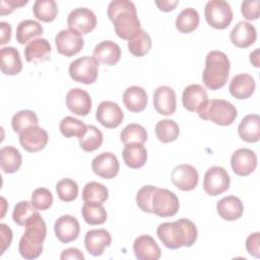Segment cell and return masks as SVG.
Listing matches in <instances>:
<instances>
[{"label":"cell","instance_id":"obj_1","mask_svg":"<svg viewBox=\"0 0 260 260\" xmlns=\"http://www.w3.org/2000/svg\"><path fill=\"white\" fill-rule=\"evenodd\" d=\"M107 14L114 24L115 32L123 40L129 41L141 29L136 7L132 1H111L108 6Z\"/></svg>","mask_w":260,"mask_h":260},{"label":"cell","instance_id":"obj_2","mask_svg":"<svg viewBox=\"0 0 260 260\" xmlns=\"http://www.w3.org/2000/svg\"><path fill=\"white\" fill-rule=\"evenodd\" d=\"M156 235L165 247L176 250L195 244L198 232L193 221L180 218L174 222L160 223L156 230Z\"/></svg>","mask_w":260,"mask_h":260},{"label":"cell","instance_id":"obj_3","mask_svg":"<svg viewBox=\"0 0 260 260\" xmlns=\"http://www.w3.org/2000/svg\"><path fill=\"white\" fill-rule=\"evenodd\" d=\"M25 231L18 244L19 254L27 260L38 258L43 252V242L47 236V225L37 212L24 224Z\"/></svg>","mask_w":260,"mask_h":260},{"label":"cell","instance_id":"obj_4","mask_svg":"<svg viewBox=\"0 0 260 260\" xmlns=\"http://www.w3.org/2000/svg\"><path fill=\"white\" fill-rule=\"evenodd\" d=\"M231 63L228 56L220 51H210L205 59L202 80L209 89L221 88L228 81Z\"/></svg>","mask_w":260,"mask_h":260},{"label":"cell","instance_id":"obj_5","mask_svg":"<svg viewBox=\"0 0 260 260\" xmlns=\"http://www.w3.org/2000/svg\"><path fill=\"white\" fill-rule=\"evenodd\" d=\"M197 113L201 119L211 121L220 126L233 124L238 116L236 107L232 103L221 99L207 100Z\"/></svg>","mask_w":260,"mask_h":260},{"label":"cell","instance_id":"obj_6","mask_svg":"<svg viewBox=\"0 0 260 260\" xmlns=\"http://www.w3.org/2000/svg\"><path fill=\"white\" fill-rule=\"evenodd\" d=\"M204 15L207 23L216 28H226L233 20L231 5L224 0H210L205 4Z\"/></svg>","mask_w":260,"mask_h":260},{"label":"cell","instance_id":"obj_7","mask_svg":"<svg viewBox=\"0 0 260 260\" xmlns=\"http://www.w3.org/2000/svg\"><path fill=\"white\" fill-rule=\"evenodd\" d=\"M69 75L76 82L91 84L99 75V62L93 57H80L70 63Z\"/></svg>","mask_w":260,"mask_h":260},{"label":"cell","instance_id":"obj_8","mask_svg":"<svg viewBox=\"0 0 260 260\" xmlns=\"http://www.w3.org/2000/svg\"><path fill=\"white\" fill-rule=\"evenodd\" d=\"M180 207L177 195L165 188L155 189L151 198V211L160 217L174 216Z\"/></svg>","mask_w":260,"mask_h":260},{"label":"cell","instance_id":"obj_9","mask_svg":"<svg viewBox=\"0 0 260 260\" xmlns=\"http://www.w3.org/2000/svg\"><path fill=\"white\" fill-rule=\"evenodd\" d=\"M230 176L222 167H211L204 174L203 189L210 196L222 194L230 188Z\"/></svg>","mask_w":260,"mask_h":260},{"label":"cell","instance_id":"obj_10","mask_svg":"<svg viewBox=\"0 0 260 260\" xmlns=\"http://www.w3.org/2000/svg\"><path fill=\"white\" fill-rule=\"evenodd\" d=\"M55 45L58 53L66 57H71L78 54L83 46L84 41L80 34L70 29H62L55 37Z\"/></svg>","mask_w":260,"mask_h":260},{"label":"cell","instance_id":"obj_11","mask_svg":"<svg viewBox=\"0 0 260 260\" xmlns=\"http://www.w3.org/2000/svg\"><path fill=\"white\" fill-rule=\"evenodd\" d=\"M68 27L80 35L90 32L96 25V16L92 10L78 7L72 10L67 17Z\"/></svg>","mask_w":260,"mask_h":260},{"label":"cell","instance_id":"obj_12","mask_svg":"<svg viewBox=\"0 0 260 260\" xmlns=\"http://www.w3.org/2000/svg\"><path fill=\"white\" fill-rule=\"evenodd\" d=\"M171 180L178 189L183 191H191L198 185L199 175L193 166L184 164L177 166L172 171Z\"/></svg>","mask_w":260,"mask_h":260},{"label":"cell","instance_id":"obj_13","mask_svg":"<svg viewBox=\"0 0 260 260\" xmlns=\"http://www.w3.org/2000/svg\"><path fill=\"white\" fill-rule=\"evenodd\" d=\"M231 166L236 175L248 176L257 167V155L252 149L239 148L232 154Z\"/></svg>","mask_w":260,"mask_h":260},{"label":"cell","instance_id":"obj_14","mask_svg":"<svg viewBox=\"0 0 260 260\" xmlns=\"http://www.w3.org/2000/svg\"><path fill=\"white\" fill-rule=\"evenodd\" d=\"M91 170L99 177L110 180L116 177L119 173V160L112 152H102L93 157L91 161Z\"/></svg>","mask_w":260,"mask_h":260},{"label":"cell","instance_id":"obj_15","mask_svg":"<svg viewBox=\"0 0 260 260\" xmlns=\"http://www.w3.org/2000/svg\"><path fill=\"white\" fill-rule=\"evenodd\" d=\"M95 118L104 127L112 129L122 123L124 114L118 104L111 101H104L98 106Z\"/></svg>","mask_w":260,"mask_h":260},{"label":"cell","instance_id":"obj_16","mask_svg":"<svg viewBox=\"0 0 260 260\" xmlns=\"http://www.w3.org/2000/svg\"><path fill=\"white\" fill-rule=\"evenodd\" d=\"M49 137L45 129L38 125L31 126L19 133V142L21 146L28 152H37L42 150L48 143Z\"/></svg>","mask_w":260,"mask_h":260},{"label":"cell","instance_id":"obj_17","mask_svg":"<svg viewBox=\"0 0 260 260\" xmlns=\"http://www.w3.org/2000/svg\"><path fill=\"white\" fill-rule=\"evenodd\" d=\"M153 106L160 115L170 116L174 114L177 108L175 90L168 85L158 86L153 93Z\"/></svg>","mask_w":260,"mask_h":260},{"label":"cell","instance_id":"obj_18","mask_svg":"<svg viewBox=\"0 0 260 260\" xmlns=\"http://www.w3.org/2000/svg\"><path fill=\"white\" fill-rule=\"evenodd\" d=\"M54 231L57 239L60 242L67 244L77 239L80 232V225L76 217L66 214L56 219Z\"/></svg>","mask_w":260,"mask_h":260},{"label":"cell","instance_id":"obj_19","mask_svg":"<svg viewBox=\"0 0 260 260\" xmlns=\"http://www.w3.org/2000/svg\"><path fill=\"white\" fill-rule=\"evenodd\" d=\"M68 110L77 116H86L91 109V99L87 91L81 88H72L66 94Z\"/></svg>","mask_w":260,"mask_h":260},{"label":"cell","instance_id":"obj_20","mask_svg":"<svg viewBox=\"0 0 260 260\" xmlns=\"http://www.w3.org/2000/svg\"><path fill=\"white\" fill-rule=\"evenodd\" d=\"M133 251L138 260H157L161 251L154 239L149 235H141L134 240Z\"/></svg>","mask_w":260,"mask_h":260},{"label":"cell","instance_id":"obj_21","mask_svg":"<svg viewBox=\"0 0 260 260\" xmlns=\"http://www.w3.org/2000/svg\"><path fill=\"white\" fill-rule=\"evenodd\" d=\"M111 243L112 237L105 229L90 230L84 237L85 249L92 256H101L104 253L105 248L109 247Z\"/></svg>","mask_w":260,"mask_h":260},{"label":"cell","instance_id":"obj_22","mask_svg":"<svg viewBox=\"0 0 260 260\" xmlns=\"http://www.w3.org/2000/svg\"><path fill=\"white\" fill-rule=\"evenodd\" d=\"M231 42L238 48H248L257 39L256 28L248 21H239L230 34Z\"/></svg>","mask_w":260,"mask_h":260},{"label":"cell","instance_id":"obj_23","mask_svg":"<svg viewBox=\"0 0 260 260\" xmlns=\"http://www.w3.org/2000/svg\"><path fill=\"white\" fill-rule=\"evenodd\" d=\"M255 87L256 83L252 75L248 73H240L232 78L229 84V91L236 99L244 100L253 94Z\"/></svg>","mask_w":260,"mask_h":260},{"label":"cell","instance_id":"obj_24","mask_svg":"<svg viewBox=\"0 0 260 260\" xmlns=\"http://www.w3.org/2000/svg\"><path fill=\"white\" fill-rule=\"evenodd\" d=\"M92 57L99 63L113 66L117 64L121 58V49L119 45L113 41H103L94 47Z\"/></svg>","mask_w":260,"mask_h":260},{"label":"cell","instance_id":"obj_25","mask_svg":"<svg viewBox=\"0 0 260 260\" xmlns=\"http://www.w3.org/2000/svg\"><path fill=\"white\" fill-rule=\"evenodd\" d=\"M216 210L221 218L228 221H233L239 219L243 215L244 205L239 197L231 195L221 198L217 202Z\"/></svg>","mask_w":260,"mask_h":260},{"label":"cell","instance_id":"obj_26","mask_svg":"<svg viewBox=\"0 0 260 260\" xmlns=\"http://www.w3.org/2000/svg\"><path fill=\"white\" fill-rule=\"evenodd\" d=\"M207 100V92L200 84H190L183 90L182 103L189 112H197Z\"/></svg>","mask_w":260,"mask_h":260},{"label":"cell","instance_id":"obj_27","mask_svg":"<svg viewBox=\"0 0 260 260\" xmlns=\"http://www.w3.org/2000/svg\"><path fill=\"white\" fill-rule=\"evenodd\" d=\"M51 45L49 41L43 38L35 39L24 48L25 60L29 63H41L50 58Z\"/></svg>","mask_w":260,"mask_h":260},{"label":"cell","instance_id":"obj_28","mask_svg":"<svg viewBox=\"0 0 260 260\" xmlns=\"http://www.w3.org/2000/svg\"><path fill=\"white\" fill-rule=\"evenodd\" d=\"M147 93L145 89L138 85L129 86L123 93L124 106L132 113L142 112L147 106Z\"/></svg>","mask_w":260,"mask_h":260},{"label":"cell","instance_id":"obj_29","mask_svg":"<svg viewBox=\"0 0 260 260\" xmlns=\"http://www.w3.org/2000/svg\"><path fill=\"white\" fill-rule=\"evenodd\" d=\"M124 162L131 169H139L147 159V150L143 143L131 142L125 144L122 151Z\"/></svg>","mask_w":260,"mask_h":260},{"label":"cell","instance_id":"obj_30","mask_svg":"<svg viewBox=\"0 0 260 260\" xmlns=\"http://www.w3.org/2000/svg\"><path fill=\"white\" fill-rule=\"evenodd\" d=\"M0 67L5 75H16L22 69V62L18 50L14 47H3L0 51Z\"/></svg>","mask_w":260,"mask_h":260},{"label":"cell","instance_id":"obj_31","mask_svg":"<svg viewBox=\"0 0 260 260\" xmlns=\"http://www.w3.org/2000/svg\"><path fill=\"white\" fill-rule=\"evenodd\" d=\"M238 133L246 142H257L260 138V118L256 114L245 116L239 124Z\"/></svg>","mask_w":260,"mask_h":260},{"label":"cell","instance_id":"obj_32","mask_svg":"<svg viewBox=\"0 0 260 260\" xmlns=\"http://www.w3.org/2000/svg\"><path fill=\"white\" fill-rule=\"evenodd\" d=\"M0 167L5 174H13L18 171L21 166L22 157L20 152L11 145L3 146L0 149Z\"/></svg>","mask_w":260,"mask_h":260},{"label":"cell","instance_id":"obj_33","mask_svg":"<svg viewBox=\"0 0 260 260\" xmlns=\"http://www.w3.org/2000/svg\"><path fill=\"white\" fill-rule=\"evenodd\" d=\"M43 30V26L40 22L32 19L22 20L16 27V41L24 45L28 41L31 42L32 39L42 36Z\"/></svg>","mask_w":260,"mask_h":260},{"label":"cell","instance_id":"obj_34","mask_svg":"<svg viewBox=\"0 0 260 260\" xmlns=\"http://www.w3.org/2000/svg\"><path fill=\"white\" fill-rule=\"evenodd\" d=\"M176 27L180 32L188 34L195 30L199 24V13L192 7L183 9L176 18Z\"/></svg>","mask_w":260,"mask_h":260},{"label":"cell","instance_id":"obj_35","mask_svg":"<svg viewBox=\"0 0 260 260\" xmlns=\"http://www.w3.org/2000/svg\"><path fill=\"white\" fill-rule=\"evenodd\" d=\"M156 138L162 143H170L175 141L180 134L179 125L171 119L160 120L155 125Z\"/></svg>","mask_w":260,"mask_h":260},{"label":"cell","instance_id":"obj_36","mask_svg":"<svg viewBox=\"0 0 260 260\" xmlns=\"http://www.w3.org/2000/svg\"><path fill=\"white\" fill-rule=\"evenodd\" d=\"M83 219L90 225L103 224L107 220V211L102 203H84L81 208Z\"/></svg>","mask_w":260,"mask_h":260},{"label":"cell","instance_id":"obj_37","mask_svg":"<svg viewBox=\"0 0 260 260\" xmlns=\"http://www.w3.org/2000/svg\"><path fill=\"white\" fill-rule=\"evenodd\" d=\"M109 197L107 187L99 182H89L85 184L82 191V199L84 203H104Z\"/></svg>","mask_w":260,"mask_h":260},{"label":"cell","instance_id":"obj_38","mask_svg":"<svg viewBox=\"0 0 260 260\" xmlns=\"http://www.w3.org/2000/svg\"><path fill=\"white\" fill-rule=\"evenodd\" d=\"M34 15L44 22L53 21L58 13V5L54 0H37L32 7Z\"/></svg>","mask_w":260,"mask_h":260},{"label":"cell","instance_id":"obj_39","mask_svg":"<svg viewBox=\"0 0 260 260\" xmlns=\"http://www.w3.org/2000/svg\"><path fill=\"white\" fill-rule=\"evenodd\" d=\"M150 49L151 39L143 28H141L132 39L128 41V50L132 55L136 57H142L146 55Z\"/></svg>","mask_w":260,"mask_h":260},{"label":"cell","instance_id":"obj_40","mask_svg":"<svg viewBox=\"0 0 260 260\" xmlns=\"http://www.w3.org/2000/svg\"><path fill=\"white\" fill-rule=\"evenodd\" d=\"M103 140L102 131L93 125H87L85 133L79 138V145L84 151L91 152L102 145Z\"/></svg>","mask_w":260,"mask_h":260},{"label":"cell","instance_id":"obj_41","mask_svg":"<svg viewBox=\"0 0 260 260\" xmlns=\"http://www.w3.org/2000/svg\"><path fill=\"white\" fill-rule=\"evenodd\" d=\"M86 127L87 125H85L82 121L71 116L63 118L59 125L60 132L63 136L67 138L78 137V139L85 133Z\"/></svg>","mask_w":260,"mask_h":260},{"label":"cell","instance_id":"obj_42","mask_svg":"<svg viewBox=\"0 0 260 260\" xmlns=\"http://www.w3.org/2000/svg\"><path fill=\"white\" fill-rule=\"evenodd\" d=\"M39 123L38 116L30 110H21L13 115L11 119V126L14 132L21 133L28 127L36 126Z\"/></svg>","mask_w":260,"mask_h":260},{"label":"cell","instance_id":"obj_43","mask_svg":"<svg viewBox=\"0 0 260 260\" xmlns=\"http://www.w3.org/2000/svg\"><path fill=\"white\" fill-rule=\"evenodd\" d=\"M121 141L124 144L131 142L144 143L147 140V132L143 126L136 123L128 124L120 134Z\"/></svg>","mask_w":260,"mask_h":260},{"label":"cell","instance_id":"obj_44","mask_svg":"<svg viewBox=\"0 0 260 260\" xmlns=\"http://www.w3.org/2000/svg\"><path fill=\"white\" fill-rule=\"evenodd\" d=\"M56 191L58 197L64 202H71L77 198L78 185L75 181L69 178L61 179L57 182Z\"/></svg>","mask_w":260,"mask_h":260},{"label":"cell","instance_id":"obj_45","mask_svg":"<svg viewBox=\"0 0 260 260\" xmlns=\"http://www.w3.org/2000/svg\"><path fill=\"white\" fill-rule=\"evenodd\" d=\"M37 208L32 205L31 202L23 200L16 203L12 212L13 221L21 226H24L25 222L37 213Z\"/></svg>","mask_w":260,"mask_h":260},{"label":"cell","instance_id":"obj_46","mask_svg":"<svg viewBox=\"0 0 260 260\" xmlns=\"http://www.w3.org/2000/svg\"><path fill=\"white\" fill-rule=\"evenodd\" d=\"M30 202L38 210H47L53 203V195L47 188H38L32 192Z\"/></svg>","mask_w":260,"mask_h":260},{"label":"cell","instance_id":"obj_47","mask_svg":"<svg viewBox=\"0 0 260 260\" xmlns=\"http://www.w3.org/2000/svg\"><path fill=\"white\" fill-rule=\"evenodd\" d=\"M156 187L151 185H146L141 187L136 194V203L138 207L147 213H152L151 211V198Z\"/></svg>","mask_w":260,"mask_h":260},{"label":"cell","instance_id":"obj_48","mask_svg":"<svg viewBox=\"0 0 260 260\" xmlns=\"http://www.w3.org/2000/svg\"><path fill=\"white\" fill-rule=\"evenodd\" d=\"M259 0L243 1L241 4V11L243 16L248 20H255L259 17Z\"/></svg>","mask_w":260,"mask_h":260},{"label":"cell","instance_id":"obj_49","mask_svg":"<svg viewBox=\"0 0 260 260\" xmlns=\"http://www.w3.org/2000/svg\"><path fill=\"white\" fill-rule=\"evenodd\" d=\"M246 249L248 253L255 258L260 257V233L256 232L248 236L246 240Z\"/></svg>","mask_w":260,"mask_h":260},{"label":"cell","instance_id":"obj_50","mask_svg":"<svg viewBox=\"0 0 260 260\" xmlns=\"http://www.w3.org/2000/svg\"><path fill=\"white\" fill-rule=\"evenodd\" d=\"M27 2V0H2L0 2V13L1 15L9 14L14 9L25 5Z\"/></svg>","mask_w":260,"mask_h":260},{"label":"cell","instance_id":"obj_51","mask_svg":"<svg viewBox=\"0 0 260 260\" xmlns=\"http://www.w3.org/2000/svg\"><path fill=\"white\" fill-rule=\"evenodd\" d=\"M0 235H1L0 255H2L12 242V231L10 230V228L7 224L1 223L0 224Z\"/></svg>","mask_w":260,"mask_h":260},{"label":"cell","instance_id":"obj_52","mask_svg":"<svg viewBox=\"0 0 260 260\" xmlns=\"http://www.w3.org/2000/svg\"><path fill=\"white\" fill-rule=\"evenodd\" d=\"M60 258L62 260H67V259H73V260H83L84 259V255L81 253V251L77 248H68L65 249Z\"/></svg>","mask_w":260,"mask_h":260},{"label":"cell","instance_id":"obj_53","mask_svg":"<svg viewBox=\"0 0 260 260\" xmlns=\"http://www.w3.org/2000/svg\"><path fill=\"white\" fill-rule=\"evenodd\" d=\"M0 26H1V41H0V44L5 45L11 39V25L6 21H1Z\"/></svg>","mask_w":260,"mask_h":260},{"label":"cell","instance_id":"obj_54","mask_svg":"<svg viewBox=\"0 0 260 260\" xmlns=\"http://www.w3.org/2000/svg\"><path fill=\"white\" fill-rule=\"evenodd\" d=\"M178 3H179L178 0H156L155 1V4L158 7V9L165 12L175 9Z\"/></svg>","mask_w":260,"mask_h":260},{"label":"cell","instance_id":"obj_55","mask_svg":"<svg viewBox=\"0 0 260 260\" xmlns=\"http://www.w3.org/2000/svg\"><path fill=\"white\" fill-rule=\"evenodd\" d=\"M250 62L255 66L259 67V49H256L254 52L250 54Z\"/></svg>","mask_w":260,"mask_h":260}]
</instances>
